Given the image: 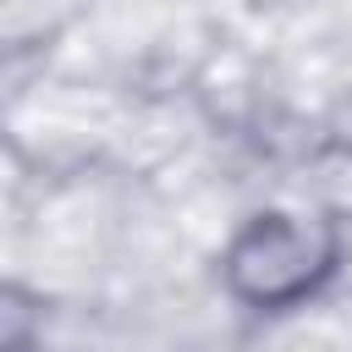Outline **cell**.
<instances>
[{"mask_svg":"<svg viewBox=\"0 0 352 352\" xmlns=\"http://www.w3.org/2000/svg\"><path fill=\"white\" fill-rule=\"evenodd\" d=\"M346 270V226L330 209L264 204L220 242V292L253 319H292L314 308Z\"/></svg>","mask_w":352,"mask_h":352,"instance_id":"cell-1","label":"cell"}]
</instances>
